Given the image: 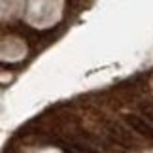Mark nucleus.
<instances>
[{
  "mask_svg": "<svg viewBox=\"0 0 153 153\" xmlns=\"http://www.w3.org/2000/svg\"><path fill=\"white\" fill-rule=\"evenodd\" d=\"M72 146H74V149H78V151H81V153H98V151L87 148V146H83V144H72Z\"/></svg>",
  "mask_w": 153,
  "mask_h": 153,
  "instance_id": "3",
  "label": "nucleus"
},
{
  "mask_svg": "<svg viewBox=\"0 0 153 153\" xmlns=\"http://www.w3.org/2000/svg\"><path fill=\"white\" fill-rule=\"evenodd\" d=\"M142 111L146 114V117H148V119L153 121V104H144V106H142Z\"/></svg>",
  "mask_w": 153,
  "mask_h": 153,
  "instance_id": "2",
  "label": "nucleus"
},
{
  "mask_svg": "<svg viewBox=\"0 0 153 153\" xmlns=\"http://www.w3.org/2000/svg\"><path fill=\"white\" fill-rule=\"evenodd\" d=\"M125 121H127V125L132 128V131H136L138 134H142V136L146 138H149L153 140V125H149L146 119H142V117H138V115H125Z\"/></svg>",
  "mask_w": 153,
  "mask_h": 153,
  "instance_id": "1",
  "label": "nucleus"
}]
</instances>
